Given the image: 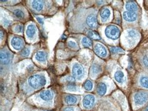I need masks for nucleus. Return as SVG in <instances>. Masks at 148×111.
I'll use <instances>...</instances> for the list:
<instances>
[{
  "label": "nucleus",
  "instance_id": "obj_37",
  "mask_svg": "<svg viewBox=\"0 0 148 111\" xmlns=\"http://www.w3.org/2000/svg\"><path fill=\"white\" fill-rule=\"evenodd\" d=\"M145 111H148V106H147L146 108H145Z\"/></svg>",
  "mask_w": 148,
  "mask_h": 111
},
{
  "label": "nucleus",
  "instance_id": "obj_27",
  "mask_svg": "<svg viewBox=\"0 0 148 111\" xmlns=\"http://www.w3.org/2000/svg\"><path fill=\"white\" fill-rule=\"evenodd\" d=\"M92 83L91 81L89 80H87L83 84V87L84 88L85 90H86L87 91H90L92 89Z\"/></svg>",
  "mask_w": 148,
  "mask_h": 111
},
{
  "label": "nucleus",
  "instance_id": "obj_34",
  "mask_svg": "<svg viewBox=\"0 0 148 111\" xmlns=\"http://www.w3.org/2000/svg\"><path fill=\"white\" fill-rule=\"evenodd\" d=\"M3 24L5 25L6 26H8L11 24V21H9V20H5L3 21Z\"/></svg>",
  "mask_w": 148,
  "mask_h": 111
},
{
  "label": "nucleus",
  "instance_id": "obj_7",
  "mask_svg": "<svg viewBox=\"0 0 148 111\" xmlns=\"http://www.w3.org/2000/svg\"><path fill=\"white\" fill-rule=\"evenodd\" d=\"M96 102L95 97L92 94H88L85 95L83 101V106L84 108L86 109H91L94 106Z\"/></svg>",
  "mask_w": 148,
  "mask_h": 111
},
{
  "label": "nucleus",
  "instance_id": "obj_5",
  "mask_svg": "<svg viewBox=\"0 0 148 111\" xmlns=\"http://www.w3.org/2000/svg\"><path fill=\"white\" fill-rule=\"evenodd\" d=\"M139 37V34L137 31L134 29H129L126 32L125 39L128 45L132 46L135 44Z\"/></svg>",
  "mask_w": 148,
  "mask_h": 111
},
{
  "label": "nucleus",
  "instance_id": "obj_14",
  "mask_svg": "<svg viewBox=\"0 0 148 111\" xmlns=\"http://www.w3.org/2000/svg\"><path fill=\"white\" fill-rule=\"evenodd\" d=\"M107 91H108V86L105 82H101L97 84L96 92H97V94L98 95H101V96H103V95H105V94L106 93Z\"/></svg>",
  "mask_w": 148,
  "mask_h": 111
},
{
  "label": "nucleus",
  "instance_id": "obj_29",
  "mask_svg": "<svg viewBox=\"0 0 148 111\" xmlns=\"http://www.w3.org/2000/svg\"><path fill=\"white\" fill-rule=\"evenodd\" d=\"M110 51L112 54H119V53H123L124 51L121 48H118V47H111L110 48Z\"/></svg>",
  "mask_w": 148,
  "mask_h": 111
},
{
  "label": "nucleus",
  "instance_id": "obj_13",
  "mask_svg": "<svg viewBox=\"0 0 148 111\" xmlns=\"http://www.w3.org/2000/svg\"><path fill=\"white\" fill-rule=\"evenodd\" d=\"M0 59H1V64L6 65L10 64L11 59V54L8 51L2 50L1 51V54H0Z\"/></svg>",
  "mask_w": 148,
  "mask_h": 111
},
{
  "label": "nucleus",
  "instance_id": "obj_22",
  "mask_svg": "<svg viewBox=\"0 0 148 111\" xmlns=\"http://www.w3.org/2000/svg\"><path fill=\"white\" fill-rule=\"evenodd\" d=\"M32 7L36 11H40L43 8L44 2L42 1H33L32 3Z\"/></svg>",
  "mask_w": 148,
  "mask_h": 111
},
{
  "label": "nucleus",
  "instance_id": "obj_23",
  "mask_svg": "<svg viewBox=\"0 0 148 111\" xmlns=\"http://www.w3.org/2000/svg\"><path fill=\"white\" fill-rule=\"evenodd\" d=\"M139 82L141 87L148 89V76L147 75H141L139 77Z\"/></svg>",
  "mask_w": 148,
  "mask_h": 111
},
{
  "label": "nucleus",
  "instance_id": "obj_26",
  "mask_svg": "<svg viewBox=\"0 0 148 111\" xmlns=\"http://www.w3.org/2000/svg\"><path fill=\"white\" fill-rule=\"evenodd\" d=\"M66 89L71 92H76L77 91V88L76 86L75 82H68L66 87Z\"/></svg>",
  "mask_w": 148,
  "mask_h": 111
},
{
  "label": "nucleus",
  "instance_id": "obj_17",
  "mask_svg": "<svg viewBox=\"0 0 148 111\" xmlns=\"http://www.w3.org/2000/svg\"><path fill=\"white\" fill-rule=\"evenodd\" d=\"M53 94L49 90H45L41 91L40 94V97L42 100L45 101H49L53 99Z\"/></svg>",
  "mask_w": 148,
  "mask_h": 111
},
{
  "label": "nucleus",
  "instance_id": "obj_12",
  "mask_svg": "<svg viewBox=\"0 0 148 111\" xmlns=\"http://www.w3.org/2000/svg\"><path fill=\"white\" fill-rule=\"evenodd\" d=\"M101 71H102V67L101 64L98 63H94L92 65L90 69V74L91 78H95L97 76L99 75Z\"/></svg>",
  "mask_w": 148,
  "mask_h": 111
},
{
  "label": "nucleus",
  "instance_id": "obj_33",
  "mask_svg": "<svg viewBox=\"0 0 148 111\" xmlns=\"http://www.w3.org/2000/svg\"><path fill=\"white\" fill-rule=\"evenodd\" d=\"M63 111H75V109H74L73 108H71V107H67L64 109Z\"/></svg>",
  "mask_w": 148,
  "mask_h": 111
},
{
  "label": "nucleus",
  "instance_id": "obj_8",
  "mask_svg": "<svg viewBox=\"0 0 148 111\" xmlns=\"http://www.w3.org/2000/svg\"><path fill=\"white\" fill-rule=\"evenodd\" d=\"M94 51L96 54L100 57L104 58L108 56V51L104 45L101 43H96L94 47Z\"/></svg>",
  "mask_w": 148,
  "mask_h": 111
},
{
  "label": "nucleus",
  "instance_id": "obj_1",
  "mask_svg": "<svg viewBox=\"0 0 148 111\" xmlns=\"http://www.w3.org/2000/svg\"><path fill=\"white\" fill-rule=\"evenodd\" d=\"M29 86L34 89H38L46 85V79L45 76L42 74H34L28 79Z\"/></svg>",
  "mask_w": 148,
  "mask_h": 111
},
{
  "label": "nucleus",
  "instance_id": "obj_11",
  "mask_svg": "<svg viewBox=\"0 0 148 111\" xmlns=\"http://www.w3.org/2000/svg\"><path fill=\"white\" fill-rule=\"evenodd\" d=\"M99 16L101 20L103 22L108 21L111 16V12L110 9L108 7H103L99 11Z\"/></svg>",
  "mask_w": 148,
  "mask_h": 111
},
{
  "label": "nucleus",
  "instance_id": "obj_10",
  "mask_svg": "<svg viewBox=\"0 0 148 111\" xmlns=\"http://www.w3.org/2000/svg\"><path fill=\"white\" fill-rule=\"evenodd\" d=\"M11 44L14 49L19 51L23 48L24 42H23V40L21 37L18 36H14L11 40Z\"/></svg>",
  "mask_w": 148,
  "mask_h": 111
},
{
  "label": "nucleus",
  "instance_id": "obj_20",
  "mask_svg": "<svg viewBox=\"0 0 148 111\" xmlns=\"http://www.w3.org/2000/svg\"><path fill=\"white\" fill-rule=\"evenodd\" d=\"M47 53L45 51H38L35 54V59H36V61L41 63L45 62L46 59H47Z\"/></svg>",
  "mask_w": 148,
  "mask_h": 111
},
{
  "label": "nucleus",
  "instance_id": "obj_2",
  "mask_svg": "<svg viewBox=\"0 0 148 111\" xmlns=\"http://www.w3.org/2000/svg\"><path fill=\"white\" fill-rule=\"evenodd\" d=\"M121 31L119 28L115 25H108L104 30V34L108 39L111 40L118 39L120 36Z\"/></svg>",
  "mask_w": 148,
  "mask_h": 111
},
{
  "label": "nucleus",
  "instance_id": "obj_36",
  "mask_svg": "<svg viewBox=\"0 0 148 111\" xmlns=\"http://www.w3.org/2000/svg\"><path fill=\"white\" fill-rule=\"evenodd\" d=\"M4 91H5V86H4V85H3V84L1 83V93H3Z\"/></svg>",
  "mask_w": 148,
  "mask_h": 111
},
{
  "label": "nucleus",
  "instance_id": "obj_32",
  "mask_svg": "<svg viewBox=\"0 0 148 111\" xmlns=\"http://www.w3.org/2000/svg\"><path fill=\"white\" fill-rule=\"evenodd\" d=\"M68 46L71 48H77V44L76 43V42L73 41H69L68 42Z\"/></svg>",
  "mask_w": 148,
  "mask_h": 111
},
{
  "label": "nucleus",
  "instance_id": "obj_38",
  "mask_svg": "<svg viewBox=\"0 0 148 111\" xmlns=\"http://www.w3.org/2000/svg\"><path fill=\"white\" fill-rule=\"evenodd\" d=\"M45 111H48V110H45Z\"/></svg>",
  "mask_w": 148,
  "mask_h": 111
},
{
  "label": "nucleus",
  "instance_id": "obj_4",
  "mask_svg": "<svg viewBox=\"0 0 148 111\" xmlns=\"http://www.w3.org/2000/svg\"><path fill=\"white\" fill-rule=\"evenodd\" d=\"M72 73L73 77L75 78V79L80 81V80L84 78L86 74V71L82 65L76 63L73 66Z\"/></svg>",
  "mask_w": 148,
  "mask_h": 111
},
{
  "label": "nucleus",
  "instance_id": "obj_30",
  "mask_svg": "<svg viewBox=\"0 0 148 111\" xmlns=\"http://www.w3.org/2000/svg\"><path fill=\"white\" fill-rule=\"evenodd\" d=\"M30 54V49L25 48L21 52V56L23 57H28Z\"/></svg>",
  "mask_w": 148,
  "mask_h": 111
},
{
  "label": "nucleus",
  "instance_id": "obj_3",
  "mask_svg": "<svg viewBox=\"0 0 148 111\" xmlns=\"http://www.w3.org/2000/svg\"><path fill=\"white\" fill-rule=\"evenodd\" d=\"M134 104L137 106H143L148 101V92L145 91H138L134 95Z\"/></svg>",
  "mask_w": 148,
  "mask_h": 111
},
{
  "label": "nucleus",
  "instance_id": "obj_35",
  "mask_svg": "<svg viewBox=\"0 0 148 111\" xmlns=\"http://www.w3.org/2000/svg\"><path fill=\"white\" fill-rule=\"evenodd\" d=\"M37 20L38 21V22H40L41 24H43V19L41 17H36Z\"/></svg>",
  "mask_w": 148,
  "mask_h": 111
},
{
  "label": "nucleus",
  "instance_id": "obj_28",
  "mask_svg": "<svg viewBox=\"0 0 148 111\" xmlns=\"http://www.w3.org/2000/svg\"><path fill=\"white\" fill-rule=\"evenodd\" d=\"M13 13L15 16H16V17H17L19 19H22L25 16V14L23 12V11L19 9L14 10L13 11Z\"/></svg>",
  "mask_w": 148,
  "mask_h": 111
},
{
  "label": "nucleus",
  "instance_id": "obj_6",
  "mask_svg": "<svg viewBox=\"0 0 148 111\" xmlns=\"http://www.w3.org/2000/svg\"><path fill=\"white\" fill-rule=\"evenodd\" d=\"M86 25L89 28L96 29L98 26V20H97V14L95 11H91L85 18Z\"/></svg>",
  "mask_w": 148,
  "mask_h": 111
},
{
  "label": "nucleus",
  "instance_id": "obj_21",
  "mask_svg": "<svg viewBox=\"0 0 148 111\" xmlns=\"http://www.w3.org/2000/svg\"><path fill=\"white\" fill-rule=\"evenodd\" d=\"M64 101L68 105L75 104L77 102V97L76 96V95L69 94L66 95V96H65Z\"/></svg>",
  "mask_w": 148,
  "mask_h": 111
},
{
  "label": "nucleus",
  "instance_id": "obj_24",
  "mask_svg": "<svg viewBox=\"0 0 148 111\" xmlns=\"http://www.w3.org/2000/svg\"><path fill=\"white\" fill-rule=\"evenodd\" d=\"M81 44L85 48H91L92 43L91 40L88 37H83L81 39Z\"/></svg>",
  "mask_w": 148,
  "mask_h": 111
},
{
  "label": "nucleus",
  "instance_id": "obj_18",
  "mask_svg": "<svg viewBox=\"0 0 148 111\" xmlns=\"http://www.w3.org/2000/svg\"><path fill=\"white\" fill-rule=\"evenodd\" d=\"M114 78L116 81L119 84H122L125 81V76L124 72L121 70H118L115 72Z\"/></svg>",
  "mask_w": 148,
  "mask_h": 111
},
{
  "label": "nucleus",
  "instance_id": "obj_16",
  "mask_svg": "<svg viewBox=\"0 0 148 111\" xmlns=\"http://www.w3.org/2000/svg\"><path fill=\"white\" fill-rule=\"evenodd\" d=\"M26 34L29 39H33L36 34V28L34 25L31 24L26 28Z\"/></svg>",
  "mask_w": 148,
  "mask_h": 111
},
{
  "label": "nucleus",
  "instance_id": "obj_9",
  "mask_svg": "<svg viewBox=\"0 0 148 111\" xmlns=\"http://www.w3.org/2000/svg\"><path fill=\"white\" fill-rule=\"evenodd\" d=\"M123 16L124 20L127 22H134L138 20V15L134 11H124L123 14Z\"/></svg>",
  "mask_w": 148,
  "mask_h": 111
},
{
  "label": "nucleus",
  "instance_id": "obj_31",
  "mask_svg": "<svg viewBox=\"0 0 148 111\" xmlns=\"http://www.w3.org/2000/svg\"><path fill=\"white\" fill-rule=\"evenodd\" d=\"M23 29V26L21 25H17L16 27H15V28H14L15 31H16V33H22Z\"/></svg>",
  "mask_w": 148,
  "mask_h": 111
},
{
  "label": "nucleus",
  "instance_id": "obj_15",
  "mask_svg": "<svg viewBox=\"0 0 148 111\" xmlns=\"http://www.w3.org/2000/svg\"><path fill=\"white\" fill-rule=\"evenodd\" d=\"M140 62H141L142 66L148 71V48L143 52L141 57H140Z\"/></svg>",
  "mask_w": 148,
  "mask_h": 111
},
{
  "label": "nucleus",
  "instance_id": "obj_25",
  "mask_svg": "<svg viewBox=\"0 0 148 111\" xmlns=\"http://www.w3.org/2000/svg\"><path fill=\"white\" fill-rule=\"evenodd\" d=\"M87 34H88V37L91 38V39H101V37H100L99 34L96 32L93 31H91V30L88 31Z\"/></svg>",
  "mask_w": 148,
  "mask_h": 111
},
{
  "label": "nucleus",
  "instance_id": "obj_19",
  "mask_svg": "<svg viewBox=\"0 0 148 111\" xmlns=\"http://www.w3.org/2000/svg\"><path fill=\"white\" fill-rule=\"evenodd\" d=\"M126 8L127 11L136 12L138 10V5L134 1H127L126 2Z\"/></svg>",
  "mask_w": 148,
  "mask_h": 111
}]
</instances>
